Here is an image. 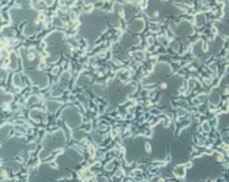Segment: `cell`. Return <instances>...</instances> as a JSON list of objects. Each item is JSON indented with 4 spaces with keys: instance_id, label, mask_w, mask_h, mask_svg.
Here are the masks:
<instances>
[{
    "instance_id": "e0dca14e",
    "label": "cell",
    "mask_w": 229,
    "mask_h": 182,
    "mask_svg": "<svg viewBox=\"0 0 229 182\" xmlns=\"http://www.w3.org/2000/svg\"><path fill=\"white\" fill-rule=\"evenodd\" d=\"M228 103H229V100H228Z\"/></svg>"
},
{
    "instance_id": "6da1fadb",
    "label": "cell",
    "mask_w": 229,
    "mask_h": 182,
    "mask_svg": "<svg viewBox=\"0 0 229 182\" xmlns=\"http://www.w3.org/2000/svg\"><path fill=\"white\" fill-rule=\"evenodd\" d=\"M63 118L65 119V122L68 123V126L72 128H75L80 124L81 122V116L79 114V112H77L74 108L68 107L63 111Z\"/></svg>"
},
{
    "instance_id": "9c48e42d",
    "label": "cell",
    "mask_w": 229,
    "mask_h": 182,
    "mask_svg": "<svg viewBox=\"0 0 229 182\" xmlns=\"http://www.w3.org/2000/svg\"><path fill=\"white\" fill-rule=\"evenodd\" d=\"M51 154H52L51 150H48V149H42V150L40 151V159H41V160H44V159L48 158Z\"/></svg>"
},
{
    "instance_id": "8992f818",
    "label": "cell",
    "mask_w": 229,
    "mask_h": 182,
    "mask_svg": "<svg viewBox=\"0 0 229 182\" xmlns=\"http://www.w3.org/2000/svg\"><path fill=\"white\" fill-rule=\"evenodd\" d=\"M195 21H196V25H197V27H202V26H203V25L206 23L207 19H206L205 14H197V15L195 16Z\"/></svg>"
},
{
    "instance_id": "7c38bea8",
    "label": "cell",
    "mask_w": 229,
    "mask_h": 182,
    "mask_svg": "<svg viewBox=\"0 0 229 182\" xmlns=\"http://www.w3.org/2000/svg\"><path fill=\"white\" fill-rule=\"evenodd\" d=\"M12 98H14V97H12V95L7 93V95H5V96H4V102H5V103L11 102V101H12Z\"/></svg>"
},
{
    "instance_id": "4fadbf2b",
    "label": "cell",
    "mask_w": 229,
    "mask_h": 182,
    "mask_svg": "<svg viewBox=\"0 0 229 182\" xmlns=\"http://www.w3.org/2000/svg\"><path fill=\"white\" fill-rule=\"evenodd\" d=\"M186 114H187V111L184 110V108H180V110L177 111V116H179V117H185Z\"/></svg>"
},
{
    "instance_id": "30bf717a",
    "label": "cell",
    "mask_w": 229,
    "mask_h": 182,
    "mask_svg": "<svg viewBox=\"0 0 229 182\" xmlns=\"http://www.w3.org/2000/svg\"><path fill=\"white\" fill-rule=\"evenodd\" d=\"M201 128H202V130L205 132V133H210L211 132V124H210V122H203L202 124H201Z\"/></svg>"
},
{
    "instance_id": "5b68a950",
    "label": "cell",
    "mask_w": 229,
    "mask_h": 182,
    "mask_svg": "<svg viewBox=\"0 0 229 182\" xmlns=\"http://www.w3.org/2000/svg\"><path fill=\"white\" fill-rule=\"evenodd\" d=\"M59 107H60V103L57 102V101H48V102H47V110H48V112H51V113L57 112V110H58Z\"/></svg>"
},
{
    "instance_id": "ba28073f",
    "label": "cell",
    "mask_w": 229,
    "mask_h": 182,
    "mask_svg": "<svg viewBox=\"0 0 229 182\" xmlns=\"http://www.w3.org/2000/svg\"><path fill=\"white\" fill-rule=\"evenodd\" d=\"M219 122H221V126H223V127H229V114H223V116L219 118Z\"/></svg>"
},
{
    "instance_id": "5bb4252c",
    "label": "cell",
    "mask_w": 229,
    "mask_h": 182,
    "mask_svg": "<svg viewBox=\"0 0 229 182\" xmlns=\"http://www.w3.org/2000/svg\"><path fill=\"white\" fill-rule=\"evenodd\" d=\"M150 182H164V180H163V179H160L159 176H154V177H152V179H150Z\"/></svg>"
},
{
    "instance_id": "52a82bcc",
    "label": "cell",
    "mask_w": 229,
    "mask_h": 182,
    "mask_svg": "<svg viewBox=\"0 0 229 182\" xmlns=\"http://www.w3.org/2000/svg\"><path fill=\"white\" fill-rule=\"evenodd\" d=\"M84 138H85V132L84 130H77V132L73 133V139H75L78 142H81Z\"/></svg>"
},
{
    "instance_id": "9a60e30c",
    "label": "cell",
    "mask_w": 229,
    "mask_h": 182,
    "mask_svg": "<svg viewBox=\"0 0 229 182\" xmlns=\"http://www.w3.org/2000/svg\"><path fill=\"white\" fill-rule=\"evenodd\" d=\"M98 182H107V179L104 177V176H99L98 177Z\"/></svg>"
},
{
    "instance_id": "8fae6325",
    "label": "cell",
    "mask_w": 229,
    "mask_h": 182,
    "mask_svg": "<svg viewBox=\"0 0 229 182\" xmlns=\"http://www.w3.org/2000/svg\"><path fill=\"white\" fill-rule=\"evenodd\" d=\"M37 101H38V97H37L36 95H32V96H31V97L28 98L27 103H28V105H35V103H36Z\"/></svg>"
},
{
    "instance_id": "3957f363",
    "label": "cell",
    "mask_w": 229,
    "mask_h": 182,
    "mask_svg": "<svg viewBox=\"0 0 229 182\" xmlns=\"http://www.w3.org/2000/svg\"><path fill=\"white\" fill-rule=\"evenodd\" d=\"M143 26H144V22L142 20H134L132 21V23L129 25V30L134 31V32H139L143 30Z\"/></svg>"
},
{
    "instance_id": "7a4b0ae2",
    "label": "cell",
    "mask_w": 229,
    "mask_h": 182,
    "mask_svg": "<svg viewBox=\"0 0 229 182\" xmlns=\"http://www.w3.org/2000/svg\"><path fill=\"white\" fill-rule=\"evenodd\" d=\"M221 100H222V95H221L219 90L217 88H213L210 92V102L213 106H218L221 103Z\"/></svg>"
},
{
    "instance_id": "277c9868",
    "label": "cell",
    "mask_w": 229,
    "mask_h": 182,
    "mask_svg": "<svg viewBox=\"0 0 229 182\" xmlns=\"http://www.w3.org/2000/svg\"><path fill=\"white\" fill-rule=\"evenodd\" d=\"M174 174L180 177V179H184L185 175H186V166L185 165H177L175 169H174Z\"/></svg>"
},
{
    "instance_id": "2e32d148",
    "label": "cell",
    "mask_w": 229,
    "mask_h": 182,
    "mask_svg": "<svg viewBox=\"0 0 229 182\" xmlns=\"http://www.w3.org/2000/svg\"><path fill=\"white\" fill-rule=\"evenodd\" d=\"M227 74H228V78H229V68L227 69Z\"/></svg>"
}]
</instances>
